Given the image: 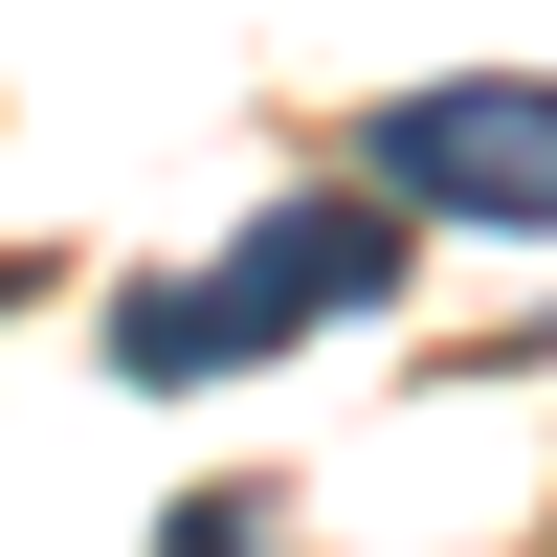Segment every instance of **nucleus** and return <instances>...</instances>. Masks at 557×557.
I'll return each instance as SVG.
<instances>
[{
    "label": "nucleus",
    "instance_id": "3",
    "mask_svg": "<svg viewBox=\"0 0 557 557\" xmlns=\"http://www.w3.org/2000/svg\"><path fill=\"white\" fill-rule=\"evenodd\" d=\"M246 357H268V335H246L223 268H157V290L112 312V380H246Z\"/></svg>",
    "mask_w": 557,
    "mask_h": 557
},
{
    "label": "nucleus",
    "instance_id": "2",
    "mask_svg": "<svg viewBox=\"0 0 557 557\" xmlns=\"http://www.w3.org/2000/svg\"><path fill=\"white\" fill-rule=\"evenodd\" d=\"M401 268H424V223L380 201V178H312V201H268L246 246H223V290H246V335H335V312H401Z\"/></svg>",
    "mask_w": 557,
    "mask_h": 557
},
{
    "label": "nucleus",
    "instance_id": "1",
    "mask_svg": "<svg viewBox=\"0 0 557 557\" xmlns=\"http://www.w3.org/2000/svg\"><path fill=\"white\" fill-rule=\"evenodd\" d=\"M357 178L401 223H557V89L535 67H446L401 112H357Z\"/></svg>",
    "mask_w": 557,
    "mask_h": 557
}]
</instances>
